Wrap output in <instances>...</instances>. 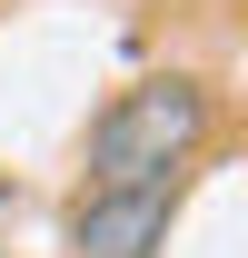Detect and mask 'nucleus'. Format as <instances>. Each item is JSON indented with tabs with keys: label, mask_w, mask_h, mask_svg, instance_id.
<instances>
[{
	"label": "nucleus",
	"mask_w": 248,
	"mask_h": 258,
	"mask_svg": "<svg viewBox=\"0 0 248 258\" xmlns=\"http://www.w3.org/2000/svg\"><path fill=\"white\" fill-rule=\"evenodd\" d=\"M218 139V90L199 70H139L129 90H109L90 109L80 139V179H159V169H199V149Z\"/></svg>",
	"instance_id": "1"
},
{
	"label": "nucleus",
	"mask_w": 248,
	"mask_h": 258,
	"mask_svg": "<svg viewBox=\"0 0 248 258\" xmlns=\"http://www.w3.org/2000/svg\"><path fill=\"white\" fill-rule=\"evenodd\" d=\"M189 209V169H159V179H80V209H70V258H159L169 228Z\"/></svg>",
	"instance_id": "2"
}]
</instances>
